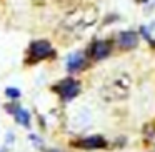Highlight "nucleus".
<instances>
[{"label":"nucleus","instance_id":"nucleus-1","mask_svg":"<svg viewBox=\"0 0 155 152\" xmlns=\"http://www.w3.org/2000/svg\"><path fill=\"white\" fill-rule=\"evenodd\" d=\"M95 20H97V10L95 8H75L62 22V29L72 35H78L85 29L94 25Z\"/></svg>","mask_w":155,"mask_h":152},{"label":"nucleus","instance_id":"nucleus-2","mask_svg":"<svg viewBox=\"0 0 155 152\" xmlns=\"http://www.w3.org/2000/svg\"><path fill=\"white\" fill-rule=\"evenodd\" d=\"M130 84H132L130 77L127 74H118L115 77H112L110 80L105 82L100 90V95L104 100H108V102L122 100L130 92Z\"/></svg>","mask_w":155,"mask_h":152},{"label":"nucleus","instance_id":"nucleus-3","mask_svg":"<svg viewBox=\"0 0 155 152\" xmlns=\"http://www.w3.org/2000/svg\"><path fill=\"white\" fill-rule=\"evenodd\" d=\"M54 90L60 95L62 100H72L75 95H78L80 92V82L75 80L72 77H67L64 80H60L58 84L54 85Z\"/></svg>","mask_w":155,"mask_h":152},{"label":"nucleus","instance_id":"nucleus-4","mask_svg":"<svg viewBox=\"0 0 155 152\" xmlns=\"http://www.w3.org/2000/svg\"><path fill=\"white\" fill-rule=\"evenodd\" d=\"M52 55H55V52L52 50V45L47 40H35V42H32L30 49H28V62L30 64L48 59Z\"/></svg>","mask_w":155,"mask_h":152},{"label":"nucleus","instance_id":"nucleus-5","mask_svg":"<svg viewBox=\"0 0 155 152\" xmlns=\"http://www.w3.org/2000/svg\"><path fill=\"white\" fill-rule=\"evenodd\" d=\"M137 44H138V35L134 30H125L117 35V45L124 50H130V49L137 47Z\"/></svg>","mask_w":155,"mask_h":152},{"label":"nucleus","instance_id":"nucleus-6","mask_svg":"<svg viewBox=\"0 0 155 152\" xmlns=\"http://www.w3.org/2000/svg\"><path fill=\"white\" fill-rule=\"evenodd\" d=\"M110 50H112L110 42H105V40H97V42H94L92 47H90V54H92V57H94L95 60L105 59L108 54H110Z\"/></svg>","mask_w":155,"mask_h":152},{"label":"nucleus","instance_id":"nucleus-7","mask_svg":"<svg viewBox=\"0 0 155 152\" xmlns=\"http://www.w3.org/2000/svg\"><path fill=\"white\" fill-rule=\"evenodd\" d=\"M105 144H107V142L104 140V137H100V135H94V137L82 139V140H78L75 145H77V147H82V149H87V150H92V149L105 147Z\"/></svg>","mask_w":155,"mask_h":152},{"label":"nucleus","instance_id":"nucleus-8","mask_svg":"<svg viewBox=\"0 0 155 152\" xmlns=\"http://www.w3.org/2000/svg\"><path fill=\"white\" fill-rule=\"evenodd\" d=\"M85 65V55L80 54V52H75V54H70L67 59V69L68 72H77L80 69H84Z\"/></svg>","mask_w":155,"mask_h":152},{"label":"nucleus","instance_id":"nucleus-9","mask_svg":"<svg viewBox=\"0 0 155 152\" xmlns=\"http://www.w3.org/2000/svg\"><path fill=\"white\" fill-rule=\"evenodd\" d=\"M8 110L14 112V117H15V120H17L18 124L25 125V127H28V125H30V115H28V112L25 110V109L15 105L14 109H8Z\"/></svg>","mask_w":155,"mask_h":152},{"label":"nucleus","instance_id":"nucleus-10","mask_svg":"<svg viewBox=\"0 0 155 152\" xmlns=\"http://www.w3.org/2000/svg\"><path fill=\"white\" fill-rule=\"evenodd\" d=\"M5 94H7L10 99H18L20 97V92H18V89H15V87H8L7 90H5Z\"/></svg>","mask_w":155,"mask_h":152},{"label":"nucleus","instance_id":"nucleus-11","mask_svg":"<svg viewBox=\"0 0 155 152\" xmlns=\"http://www.w3.org/2000/svg\"><path fill=\"white\" fill-rule=\"evenodd\" d=\"M35 4H42V2H44V0H34Z\"/></svg>","mask_w":155,"mask_h":152},{"label":"nucleus","instance_id":"nucleus-12","mask_svg":"<svg viewBox=\"0 0 155 152\" xmlns=\"http://www.w3.org/2000/svg\"><path fill=\"white\" fill-rule=\"evenodd\" d=\"M152 30H155V22H153V25H152Z\"/></svg>","mask_w":155,"mask_h":152},{"label":"nucleus","instance_id":"nucleus-13","mask_svg":"<svg viewBox=\"0 0 155 152\" xmlns=\"http://www.w3.org/2000/svg\"><path fill=\"white\" fill-rule=\"evenodd\" d=\"M50 152H60V150H50Z\"/></svg>","mask_w":155,"mask_h":152}]
</instances>
